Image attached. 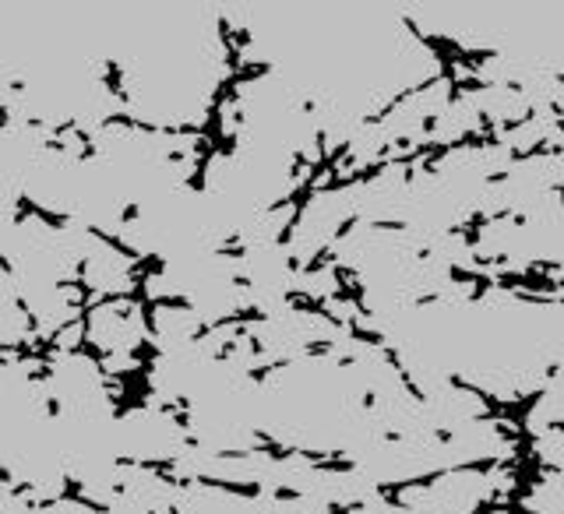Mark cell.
<instances>
[{
    "instance_id": "obj_1",
    "label": "cell",
    "mask_w": 564,
    "mask_h": 514,
    "mask_svg": "<svg viewBox=\"0 0 564 514\" xmlns=\"http://www.w3.org/2000/svg\"><path fill=\"white\" fill-rule=\"evenodd\" d=\"M18 304H22V299L14 296L8 272L0 269V342H11L25 331V314Z\"/></svg>"
}]
</instances>
